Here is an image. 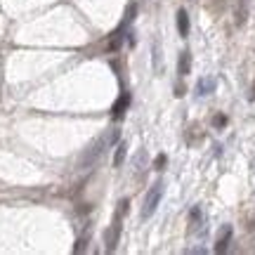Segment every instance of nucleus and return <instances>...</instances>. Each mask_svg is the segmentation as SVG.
Instances as JSON below:
<instances>
[{
	"label": "nucleus",
	"instance_id": "7",
	"mask_svg": "<svg viewBox=\"0 0 255 255\" xmlns=\"http://www.w3.org/2000/svg\"><path fill=\"white\" fill-rule=\"evenodd\" d=\"M201 139H203V130H201L199 123H191L189 128H187V144H199Z\"/></svg>",
	"mask_w": 255,
	"mask_h": 255
},
{
	"label": "nucleus",
	"instance_id": "8",
	"mask_svg": "<svg viewBox=\"0 0 255 255\" xmlns=\"http://www.w3.org/2000/svg\"><path fill=\"white\" fill-rule=\"evenodd\" d=\"M177 31H180L182 38L189 36V14H187V9H177Z\"/></svg>",
	"mask_w": 255,
	"mask_h": 255
},
{
	"label": "nucleus",
	"instance_id": "4",
	"mask_svg": "<svg viewBox=\"0 0 255 255\" xmlns=\"http://www.w3.org/2000/svg\"><path fill=\"white\" fill-rule=\"evenodd\" d=\"M128 107H130V95H128V92H123L119 100L114 102V107H111V116H114L116 121H121L123 116H126Z\"/></svg>",
	"mask_w": 255,
	"mask_h": 255
},
{
	"label": "nucleus",
	"instance_id": "9",
	"mask_svg": "<svg viewBox=\"0 0 255 255\" xmlns=\"http://www.w3.org/2000/svg\"><path fill=\"white\" fill-rule=\"evenodd\" d=\"M215 78H201L199 85H196V92L199 95H210V92H215Z\"/></svg>",
	"mask_w": 255,
	"mask_h": 255
},
{
	"label": "nucleus",
	"instance_id": "18",
	"mask_svg": "<svg viewBox=\"0 0 255 255\" xmlns=\"http://www.w3.org/2000/svg\"><path fill=\"white\" fill-rule=\"evenodd\" d=\"M248 100L255 102V81H253V85H251V95H248Z\"/></svg>",
	"mask_w": 255,
	"mask_h": 255
},
{
	"label": "nucleus",
	"instance_id": "16",
	"mask_svg": "<svg viewBox=\"0 0 255 255\" xmlns=\"http://www.w3.org/2000/svg\"><path fill=\"white\" fill-rule=\"evenodd\" d=\"M213 126H215V128H225V126H227V116H225V114H215V116H213Z\"/></svg>",
	"mask_w": 255,
	"mask_h": 255
},
{
	"label": "nucleus",
	"instance_id": "12",
	"mask_svg": "<svg viewBox=\"0 0 255 255\" xmlns=\"http://www.w3.org/2000/svg\"><path fill=\"white\" fill-rule=\"evenodd\" d=\"M206 5H208V9L213 14H222L225 7H227V0H206Z\"/></svg>",
	"mask_w": 255,
	"mask_h": 255
},
{
	"label": "nucleus",
	"instance_id": "17",
	"mask_svg": "<svg viewBox=\"0 0 255 255\" xmlns=\"http://www.w3.org/2000/svg\"><path fill=\"white\" fill-rule=\"evenodd\" d=\"M175 95H177V97H182V95H184V85H175Z\"/></svg>",
	"mask_w": 255,
	"mask_h": 255
},
{
	"label": "nucleus",
	"instance_id": "15",
	"mask_svg": "<svg viewBox=\"0 0 255 255\" xmlns=\"http://www.w3.org/2000/svg\"><path fill=\"white\" fill-rule=\"evenodd\" d=\"M165 165H168V156H165V154H158L154 158V170H163Z\"/></svg>",
	"mask_w": 255,
	"mask_h": 255
},
{
	"label": "nucleus",
	"instance_id": "6",
	"mask_svg": "<svg viewBox=\"0 0 255 255\" xmlns=\"http://www.w3.org/2000/svg\"><path fill=\"white\" fill-rule=\"evenodd\" d=\"M177 73H180L182 78L191 73V52L189 50H182V52H180V59H177Z\"/></svg>",
	"mask_w": 255,
	"mask_h": 255
},
{
	"label": "nucleus",
	"instance_id": "11",
	"mask_svg": "<svg viewBox=\"0 0 255 255\" xmlns=\"http://www.w3.org/2000/svg\"><path fill=\"white\" fill-rule=\"evenodd\" d=\"M201 227V208L199 206H194L189 210V232H196Z\"/></svg>",
	"mask_w": 255,
	"mask_h": 255
},
{
	"label": "nucleus",
	"instance_id": "1",
	"mask_svg": "<svg viewBox=\"0 0 255 255\" xmlns=\"http://www.w3.org/2000/svg\"><path fill=\"white\" fill-rule=\"evenodd\" d=\"M128 206H130V201L123 199L119 203V210H116V215H114V222H111V227L107 229V234H104V241H107V251L109 253H114L116 251V244H119V239H121V229H123V215L128 213Z\"/></svg>",
	"mask_w": 255,
	"mask_h": 255
},
{
	"label": "nucleus",
	"instance_id": "10",
	"mask_svg": "<svg viewBox=\"0 0 255 255\" xmlns=\"http://www.w3.org/2000/svg\"><path fill=\"white\" fill-rule=\"evenodd\" d=\"M121 45H123V33H121V31H116V33H114V36H111L109 40H107L104 50H107V52H116V50H119Z\"/></svg>",
	"mask_w": 255,
	"mask_h": 255
},
{
	"label": "nucleus",
	"instance_id": "14",
	"mask_svg": "<svg viewBox=\"0 0 255 255\" xmlns=\"http://www.w3.org/2000/svg\"><path fill=\"white\" fill-rule=\"evenodd\" d=\"M126 149H128L126 144H119V146H116V156H114V165H116V168H121V165H123V158H126Z\"/></svg>",
	"mask_w": 255,
	"mask_h": 255
},
{
	"label": "nucleus",
	"instance_id": "3",
	"mask_svg": "<svg viewBox=\"0 0 255 255\" xmlns=\"http://www.w3.org/2000/svg\"><path fill=\"white\" fill-rule=\"evenodd\" d=\"M107 144H111V139H109V135H104V137H100L95 144L85 151V156H83V161H81V168H88V165H95V161L100 158L102 154H104V146Z\"/></svg>",
	"mask_w": 255,
	"mask_h": 255
},
{
	"label": "nucleus",
	"instance_id": "5",
	"mask_svg": "<svg viewBox=\"0 0 255 255\" xmlns=\"http://www.w3.org/2000/svg\"><path fill=\"white\" fill-rule=\"evenodd\" d=\"M229 241H232V227H229V225H225V227L220 229L218 244H215V253H227Z\"/></svg>",
	"mask_w": 255,
	"mask_h": 255
},
{
	"label": "nucleus",
	"instance_id": "2",
	"mask_svg": "<svg viewBox=\"0 0 255 255\" xmlns=\"http://www.w3.org/2000/svg\"><path fill=\"white\" fill-rule=\"evenodd\" d=\"M161 199H163V182H154L151 184V189L146 191L144 196V206H142V218H151L156 213V208H158V203H161Z\"/></svg>",
	"mask_w": 255,
	"mask_h": 255
},
{
	"label": "nucleus",
	"instance_id": "13",
	"mask_svg": "<svg viewBox=\"0 0 255 255\" xmlns=\"http://www.w3.org/2000/svg\"><path fill=\"white\" fill-rule=\"evenodd\" d=\"M248 17V9H246V0H239V5H237V24L241 26L244 21H246Z\"/></svg>",
	"mask_w": 255,
	"mask_h": 255
}]
</instances>
